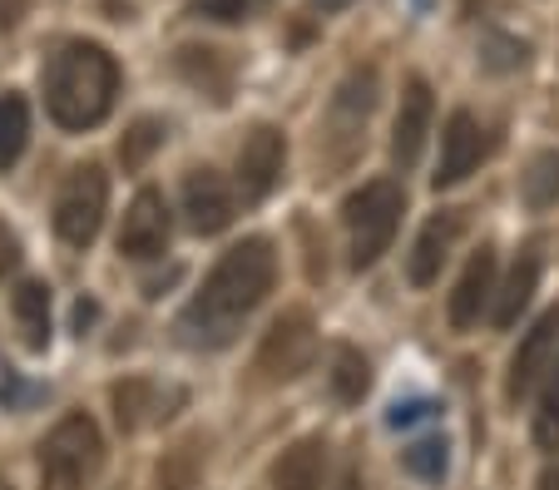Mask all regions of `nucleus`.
<instances>
[{
    "mask_svg": "<svg viewBox=\"0 0 559 490\" xmlns=\"http://www.w3.org/2000/svg\"><path fill=\"white\" fill-rule=\"evenodd\" d=\"M109 208V179L99 164H80L70 179L60 183V199H55V234L70 248H90L99 238Z\"/></svg>",
    "mask_w": 559,
    "mask_h": 490,
    "instance_id": "5",
    "label": "nucleus"
},
{
    "mask_svg": "<svg viewBox=\"0 0 559 490\" xmlns=\"http://www.w3.org/2000/svg\"><path fill=\"white\" fill-rule=\"evenodd\" d=\"M496 308V248H480V253L465 263L461 283L451 292V327L471 332L480 327V318Z\"/></svg>",
    "mask_w": 559,
    "mask_h": 490,
    "instance_id": "12",
    "label": "nucleus"
},
{
    "mask_svg": "<svg viewBox=\"0 0 559 490\" xmlns=\"http://www.w3.org/2000/svg\"><path fill=\"white\" fill-rule=\"evenodd\" d=\"M539 490H559V466H549L545 476H539Z\"/></svg>",
    "mask_w": 559,
    "mask_h": 490,
    "instance_id": "30",
    "label": "nucleus"
},
{
    "mask_svg": "<svg viewBox=\"0 0 559 490\" xmlns=\"http://www.w3.org/2000/svg\"><path fill=\"white\" fill-rule=\"evenodd\" d=\"M193 11L209 15V21L238 25V21H248V11H253V0H193Z\"/></svg>",
    "mask_w": 559,
    "mask_h": 490,
    "instance_id": "25",
    "label": "nucleus"
},
{
    "mask_svg": "<svg viewBox=\"0 0 559 490\" xmlns=\"http://www.w3.org/2000/svg\"><path fill=\"white\" fill-rule=\"evenodd\" d=\"M307 5H312V11H322V15H332V11H347L352 0H307Z\"/></svg>",
    "mask_w": 559,
    "mask_h": 490,
    "instance_id": "29",
    "label": "nucleus"
},
{
    "mask_svg": "<svg viewBox=\"0 0 559 490\" xmlns=\"http://www.w3.org/2000/svg\"><path fill=\"white\" fill-rule=\"evenodd\" d=\"M0 490H11V486H0Z\"/></svg>",
    "mask_w": 559,
    "mask_h": 490,
    "instance_id": "32",
    "label": "nucleus"
},
{
    "mask_svg": "<svg viewBox=\"0 0 559 490\" xmlns=\"http://www.w3.org/2000/svg\"><path fill=\"white\" fill-rule=\"evenodd\" d=\"M169 203L158 189H139L134 203H129L124 224H119V253L124 258H154L169 243Z\"/></svg>",
    "mask_w": 559,
    "mask_h": 490,
    "instance_id": "10",
    "label": "nucleus"
},
{
    "mask_svg": "<svg viewBox=\"0 0 559 490\" xmlns=\"http://www.w3.org/2000/svg\"><path fill=\"white\" fill-rule=\"evenodd\" d=\"M402 466L412 470L416 480H445V466H451V446H445L441 437H426V441H416V446H406Z\"/></svg>",
    "mask_w": 559,
    "mask_h": 490,
    "instance_id": "23",
    "label": "nucleus"
},
{
    "mask_svg": "<svg viewBox=\"0 0 559 490\" xmlns=\"http://www.w3.org/2000/svg\"><path fill=\"white\" fill-rule=\"evenodd\" d=\"M520 193H525V203L535 214L555 208L559 203V150H539L535 159H530V169L520 174Z\"/></svg>",
    "mask_w": 559,
    "mask_h": 490,
    "instance_id": "19",
    "label": "nucleus"
},
{
    "mask_svg": "<svg viewBox=\"0 0 559 490\" xmlns=\"http://www.w3.org/2000/svg\"><path fill=\"white\" fill-rule=\"evenodd\" d=\"M45 109L60 129L85 134V129L105 124L119 95V64L105 45L95 40H70L45 60Z\"/></svg>",
    "mask_w": 559,
    "mask_h": 490,
    "instance_id": "2",
    "label": "nucleus"
},
{
    "mask_svg": "<svg viewBox=\"0 0 559 490\" xmlns=\"http://www.w3.org/2000/svg\"><path fill=\"white\" fill-rule=\"evenodd\" d=\"M371 386V367L367 357L357 352V347H337V357H332V396H337L342 406L361 402Z\"/></svg>",
    "mask_w": 559,
    "mask_h": 490,
    "instance_id": "21",
    "label": "nucleus"
},
{
    "mask_svg": "<svg viewBox=\"0 0 559 490\" xmlns=\"http://www.w3.org/2000/svg\"><path fill=\"white\" fill-rule=\"evenodd\" d=\"M11 308H15V322H21L25 347L40 352L45 342H50V288H45V283H21Z\"/></svg>",
    "mask_w": 559,
    "mask_h": 490,
    "instance_id": "18",
    "label": "nucleus"
},
{
    "mask_svg": "<svg viewBox=\"0 0 559 490\" xmlns=\"http://www.w3.org/2000/svg\"><path fill=\"white\" fill-rule=\"evenodd\" d=\"M99 461H105V441H99L95 416H60L50 437L40 441V490H85L95 480Z\"/></svg>",
    "mask_w": 559,
    "mask_h": 490,
    "instance_id": "3",
    "label": "nucleus"
},
{
    "mask_svg": "<svg viewBox=\"0 0 559 490\" xmlns=\"http://www.w3.org/2000/svg\"><path fill=\"white\" fill-rule=\"evenodd\" d=\"M283 164H287V139L273 124H258L243 139V150H238V193H243V203H263L283 179Z\"/></svg>",
    "mask_w": 559,
    "mask_h": 490,
    "instance_id": "9",
    "label": "nucleus"
},
{
    "mask_svg": "<svg viewBox=\"0 0 559 490\" xmlns=\"http://www.w3.org/2000/svg\"><path fill=\"white\" fill-rule=\"evenodd\" d=\"M490 154V139H486V124L471 115V109H455L445 119V134H441V164H436L431 183L436 189H455L461 179H471L480 169V159Z\"/></svg>",
    "mask_w": 559,
    "mask_h": 490,
    "instance_id": "7",
    "label": "nucleus"
},
{
    "mask_svg": "<svg viewBox=\"0 0 559 490\" xmlns=\"http://www.w3.org/2000/svg\"><path fill=\"white\" fill-rule=\"evenodd\" d=\"M402 208H406V193H402V183H391V179L361 183L347 199L342 218H347V243H352V267L357 273H367L391 248L396 228H402Z\"/></svg>",
    "mask_w": 559,
    "mask_h": 490,
    "instance_id": "4",
    "label": "nucleus"
},
{
    "mask_svg": "<svg viewBox=\"0 0 559 490\" xmlns=\"http://www.w3.org/2000/svg\"><path fill=\"white\" fill-rule=\"evenodd\" d=\"M431 85L426 80H406L402 89V109H396V124H391V159H396V169H416V159H421L426 150V134H431Z\"/></svg>",
    "mask_w": 559,
    "mask_h": 490,
    "instance_id": "11",
    "label": "nucleus"
},
{
    "mask_svg": "<svg viewBox=\"0 0 559 490\" xmlns=\"http://www.w3.org/2000/svg\"><path fill=\"white\" fill-rule=\"evenodd\" d=\"M183 218L193 234H223L233 224V189L223 174L213 169H193L183 179Z\"/></svg>",
    "mask_w": 559,
    "mask_h": 490,
    "instance_id": "13",
    "label": "nucleus"
},
{
    "mask_svg": "<svg viewBox=\"0 0 559 490\" xmlns=\"http://www.w3.org/2000/svg\"><path fill=\"white\" fill-rule=\"evenodd\" d=\"M455 238H461V214L441 208L436 218H426V228L416 234V243H412V258H406V277H412L416 288H431L436 277H441Z\"/></svg>",
    "mask_w": 559,
    "mask_h": 490,
    "instance_id": "14",
    "label": "nucleus"
},
{
    "mask_svg": "<svg viewBox=\"0 0 559 490\" xmlns=\"http://www.w3.org/2000/svg\"><path fill=\"white\" fill-rule=\"evenodd\" d=\"M431 411H436L431 402H412V406H396L386 421H391V427H412V421H421V416H431Z\"/></svg>",
    "mask_w": 559,
    "mask_h": 490,
    "instance_id": "27",
    "label": "nucleus"
},
{
    "mask_svg": "<svg viewBox=\"0 0 559 490\" xmlns=\"http://www.w3.org/2000/svg\"><path fill=\"white\" fill-rule=\"evenodd\" d=\"M317 357V322L307 308H293L263 332V347H258V372L267 382H293L312 367Z\"/></svg>",
    "mask_w": 559,
    "mask_h": 490,
    "instance_id": "6",
    "label": "nucleus"
},
{
    "mask_svg": "<svg viewBox=\"0 0 559 490\" xmlns=\"http://www.w3.org/2000/svg\"><path fill=\"white\" fill-rule=\"evenodd\" d=\"M15 263H21V238H15V234H11V228L0 224V277L11 273V267H15Z\"/></svg>",
    "mask_w": 559,
    "mask_h": 490,
    "instance_id": "26",
    "label": "nucleus"
},
{
    "mask_svg": "<svg viewBox=\"0 0 559 490\" xmlns=\"http://www.w3.org/2000/svg\"><path fill=\"white\" fill-rule=\"evenodd\" d=\"M25 11H31V0H0V35L15 31L25 21Z\"/></svg>",
    "mask_w": 559,
    "mask_h": 490,
    "instance_id": "28",
    "label": "nucleus"
},
{
    "mask_svg": "<svg viewBox=\"0 0 559 490\" xmlns=\"http://www.w3.org/2000/svg\"><path fill=\"white\" fill-rule=\"evenodd\" d=\"M535 446H539V451H559V357H555V367L545 372V386H539Z\"/></svg>",
    "mask_w": 559,
    "mask_h": 490,
    "instance_id": "22",
    "label": "nucleus"
},
{
    "mask_svg": "<svg viewBox=\"0 0 559 490\" xmlns=\"http://www.w3.org/2000/svg\"><path fill=\"white\" fill-rule=\"evenodd\" d=\"M377 105V70H352L342 89L332 95V134L357 139L367 129V115Z\"/></svg>",
    "mask_w": 559,
    "mask_h": 490,
    "instance_id": "16",
    "label": "nucleus"
},
{
    "mask_svg": "<svg viewBox=\"0 0 559 490\" xmlns=\"http://www.w3.org/2000/svg\"><path fill=\"white\" fill-rule=\"evenodd\" d=\"M555 357H559V308H549L545 318H539L535 327L520 337L515 357H510V377H506V396H510V402H525V396L545 382V372L555 367Z\"/></svg>",
    "mask_w": 559,
    "mask_h": 490,
    "instance_id": "8",
    "label": "nucleus"
},
{
    "mask_svg": "<svg viewBox=\"0 0 559 490\" xmlns=\"http://www.w3.org/2000/svg\"><path fill=\"white\" fill-rule=\"evenodd\" d=\"M277 283V253L267 238H243L213 263V273L203 277V288L193 292L189 312H183V337L193 347H228L238 337L248 312H258V302L273 292Z\"/></svg>",
    "mask_w": 559,
    "mask_h": 490,
    "instance_id": "1",
    "label": "nucleus"
},
{
    "mask_svg": "<svg viewBox=\"0 0 559 490\" xmlns=\"http://www.w3.org/2000/svg\"><path fill=\"white\" fill-rule=\"evenodd\" d=\"M158 139H164V124H158V119H139V124L124 134V144H119V159H124V169H139V164H144L148 154L158 150Z\"/></svg>",
    "mask_w": 559,
    "mask_h": 490,
    "instance_id": "24",
    "label": "nucleus"
},
{
    "mask_svg": "<svg viewBox=\"0 0 559 490\" xmlns=\"http://www.w3.org/2000/svg\"><path fill=\"white\" fill-rule=\"evenodd\" d=\"M31 139V109L21 95H0V169H11Z\"/></svg>",
    "mask_w": 559,
    "mask_h": 490,
    "instance_id": "20",
    "label": "nucleus"
},
{
    "mask_svg": "<svg viewBox=\"0 0 559 490\" xmlns=\"http://www.w3.org/2000/svg\"><path fill=\"white\" fill-rule=\"evenodd\" d=\"M337 490H361V476H357V466H352L347 476H342V486H337Z\"/></svg>",
    "mask_w": 559,
    "mask_h": 490,
    "instance_id": "31",
    "label": "nucleus"
},
{
    "mask_svg": "<svg viewBox=\"0 0 559 490\" xmlns=\"http://www.w3.org/2000/svg\"><path fill=\"white\" fill-rule=\"evenodd\" d=\"M322 470H328V441L302 437L277 456L273 490H322Z\"/></svg>",
    "mask_w": 559,
    "mask_h": 490,
    "instance_id": "15",
    "label": "nucleus"
},
{
    "mask_svg": "<svg viewBox=\"0 0 559 490\" xmlns=\"http://www.w3.org/2000/svg\"><path fill=\"white\" fill-rule=\"evenodd\" d=\"M539 288V258H515V267H510V277L496 288V308H490V322L496 327H515L520 312L530 308V298H535Z\"/></svg>",
    "mask_w": 559,
    "mask_h": 490,
    "instance_id": "17",
    "label": "nucleus"
}]
</instances>
